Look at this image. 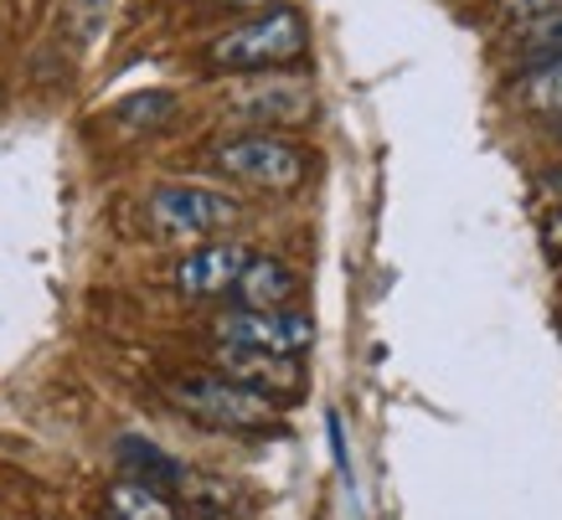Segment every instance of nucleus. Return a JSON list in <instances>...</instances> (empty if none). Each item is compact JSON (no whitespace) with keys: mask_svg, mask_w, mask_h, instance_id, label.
<instances>
[{"mask_svg":"<svg viewBox=\"0 0 562 520\" xmlns=\"http://www.w3.org/2000/svg\"><path fill=\"white\" fill-rule=\"evenodd\" d=\"M166 397H171L187 418L206 422V428H222V433H273L279 428V403L254 392V386L233 382L222 371H187V376H171L166 382Z\"/></svg>","mask_w":562,"mask_h":520,"instance_id":"1","label":"nucleus"},{"mask_svg":"<svg viewBox=\"0 0 562 520\" xmlns=\"http://www.w3.org/2000/svg\"><path fill=\"white\" fill-rule=\"evenodd\" d=\"M310 26L294 5H269L263 16L243 21L217 42H206V68L212 72H269L290 68L294 57H305Z\"/></svg>","mask_w":562,"mask_h":520,"instance_id":"2","label":"nucleus"},{"mask_svg":"<svg viewBox=\"0 0 562 520\" xmlns=\"http://www.w3.org/2000/svg\"><path fill=\"white\" fill-rule=\"evenodd\" d=\"M212 166L227 176V181H243L254 191H300L310 176V160L300 145L269 135V129H254V135H233L212 150Z\"/></svg>","mask_w":562,"mask_h":520,"instance_id":"3","label":"nucleus"},{"mask_svg":"<svg viewBox=\"0 0 562 520\" xmlns=\"http://www.w3.org/2000/svg\"><path fill=\"white\" fill-rule=\"evenodd\" d=\"M150 222L155 233L166 237H191V242H206V237H222L227 227H238L243 206L227 196V191H212V185H155L150 191Z\"/></svg>","mask_w":562,"mask_h":520,"instance_id":"4","label":"nucleus"},{"mask_svg":"<svg viewBox=\"0 0 562 520\" xmlns=\"http://www.w3.org/2000/svg\"><path fill=\"white\" fill-rule=\"evenodd\" d=\"M217 346H238V351H263V355H300L315 346V319L305 309H222L212 319Z\"/></svg>","mask_w":562,"mask_h":520,"instance_id":"5","label":"nucleus"},{"mask_svg":"<svg viewBox=\"0 0 562 520\" xmlns=\"http://www.w3.org/2000/svg\"><path fill=\"white\" fill-rule=\"evenodd\" d=\"M248 258H254V248H243L233 237H206L202 248H191L171 269V284L187 299H222V294H233Z\"/></svg>","mask_w":562,"mask_h":520,"instance_id":"6","label":"nucleus"},{"mask_svg":"<svg viewBox=\"0 0 562 520\" xmlns=\"http://www.w3.org/2000/svg\"><path fill=\"white\" fill-rule=\"evenodd\" d=\"M217 371L233 382L254 386L263 397H300L305 371L294 355H263V351H238V346H217Z\"/></svg>","mask_w":562,"mask_h":520,"instance_id":"7","label":"nucleus"},{"mask_svg":"<svg viewBox=\"0 0 562 520\" xmlns=\"http://www.w3.org/2000/svg\"><path fill=\"white\" fill-rule=\"evenodd\" d=\"M233 114L254 118V124H305L315 114V93H310V83H294V78H269V83H254L248 93H238Z\"/></svg>","mask_w":562,"mask_h":520,"instance_id":"8","label":"nucleus"},{"mask_svg":"<svg viewBox=\"0 0 562 520\" xmlns=\"http://www.w3.org/2000/svg\"><path fill=\"white\" fill-rule=\"evenodd\" d=\"M294 294H300V279L284 258H273V252H254L248 263H243L238 284H233V304L238 309H290Z\"/></svg>","mask_w":562,"mask_h":520,"instance_id":"9","label":"nucleus"},{"mask_svg":"<svg viewBox=\"0 0 562 520\" xmlns=\"http://www.w3.org/2000/svg\"><path fill=\"white\" fill-rule=\"evenodd\" d=\"M120 464L124 474L145 489H160V495H176L181 479H187V464H176L171 453H160L145 438H120Z\"/></svg>","mask_w":562,"mask_h":520,"instance_id":"10","label":"nucleus"},{"mask_svg":"<svg viewBox=\"0 0 562 520\" xmlns=\"http://www.w3.org/2000/svg\"><path fill=\"white\" fill-rule=\"evenodd\" d=\"M109 516L114 520H181V505L160 489H145L135 479H120L109 489Z\"/></svg>","mask_w":562,"mask_h":520,"instance_id":"11","label":"nucleus"},{"mask_svg":"<svg viewBox=\"0 0 562 520\" xmlns=\"http://www.w3.org/2000/svg\"><path fill=\"white\" fill-rule=\"evenodd\" d=\"M516 103L531 109V114H558L562 118V57L542 63V68H531L516 88Z\"/></svg>","mask_w":562,"mask_h":520,"instance_id":"12","label":"nucleus"},{"mask_svg":"<svg viewBox=\"0 0 562 520\" xmlns=\"http://www.w3.org/2000/svg\"><path fill=\"white\" fill-rule=\"evenodd\" d=\"M516 47H521V63H527V68H542V63L562 57V11L527 21L521 36H516Z\"/></svg>","mask_w":562,"mask_h":520,"instance_id":"13","label":"nucleus"},{"mask_svg":"<svg viewBox=\"0 0 562 520\" xmlns=\"http://www.w3.org/2000/svg\"><path fill=\"white\" fill-rule=\"evenodd\" d=\"M130 124H150V118H160V114H176V99L171 93H139L135 103H124L120 109Z\"/></svg>","mask_w":562,"mask_h":520,"instance_id":"14","label":"nucleus"},{"mask_svg":"<svg viewBox=\"0 0 562 520\" xmlns=\"http://www.w3.org/2000/svg\"><path fill=\"white\" fill-rule=\"evenodd\" d=\"M103 11H109V0H72L68 16H72V26H78V42H93V36H99Z\"/></svg>","mask_w":562,"mask_h":520,"instance_id":"15","label":"nucleus"},{"mask_svg":"<svg viewBox=\"0 0 562 520\" xmlns=\"http://www.w3.org/2000/svg\"><path fill=\"white\" fill-rule=\"evenodd\" d=\"M506 11H512L516 21H537V16H552V11H562V0H506Z\"/></svg>","mask_w":562,"mask_h":520,"instance_id":"16","label":"nucleus"},{"mask_svg":"<svg viewBox=\"0 0 562 520\" xmlns=\"http://www.w3.org/2000/svg\"><path fill=\"white\" fill-rule=\"evenodd\" d=\"M542 242H547V248H552V252H562V206H558V212H552V217L542 222Z\"/></svg>","mask_w":562,"mask_h":520,"instance_id":"17","label":"nucleus"},{"mask_svg":"<svg viewBox=\"0 0 562 520\" xmlns=\"http://www.w3.org/2000/svg\"><path fill=\"white\" fill-rule=\"evenodd\" d=\"M181 520H227V510H217V505H181Z\"/></svg>","mask_w":562,"mask_h":520,"instance_id":"18","label":"nucleus"},{"mask_svg":"<svg viewBox=\"0 0 562 520\" xmlns=\"http://www.w3.org/2000/svg\"><path fill=\"white\" fill-rule=\"evenodd\" d=\"M542 185H547V196H552V202L562 206V170H547V176H542Z\"/></svg>","mask_w":562,"mask_h":520,"instance_id":"19","label":"nucleus"},{"mask_svg":"<svg viewBox=\"0 0 562 520\" xmlns=\"http://www.w3.org/2000/svg\"><path fill=\"white\" fill-rule=\"evenodd\" d=\"M217 5H238V11H269V5H279V0H217Z\"/></svg>","mask_w":562,"mask_h":520,"instance_id":"20","label":"nucleus"},{"mask_svg":"<svg viewBox=\"0 0 562 520\" xmlns=\"http://www.w3.org/2000/svg\"><path fill=\"white\" fill-rule=\"evenodd\" d=\"M103 520H114V516H103Z\"/></svg>","mask_w":562,"mask_h":520,"instance_id":"21","label":"nucleus"}]
</instances>
